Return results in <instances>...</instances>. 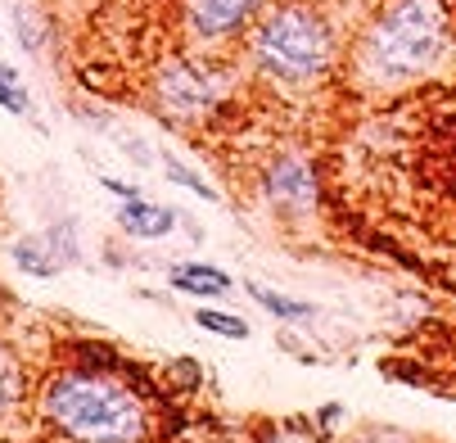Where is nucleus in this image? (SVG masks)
<instances>
[{
	"label": "nucleus",
	"instance_id": "obj_1",
	"mask_svg": "<svg viewBox=\"0 0 456 443\" xmlns=\"http://www.w3.org/2000/svg\"><path fill=\"white\" fill-rule=\"evenodd\" d=\"M452 45L443 0H388L357 41V73L370 86H407Z\"/></svg>",
	"mask_w": 456,
	"mask_h": 443
},
{
	"label": "nucleus",
	"instance_id": "obj_2",
	"mask_svg": "<svg viewBox=\"0 0 456 443\" xmlns=\"http://www.w3.org/2000/svg\"><path fill=\"white\" fill-rule=\"evenodd\" d=\"M45 421L77 443H136L145 434V403L95 371H63L41 394Z\"/></svg>",
	"mask_w": 456,
	"mask_h": 443
},
{
	"label": "nucleus",
	"instance_id": "obj_3",
	"mask_svg": "<svg viewBox=\"0 0 456 443\" xmlns=\"http://www.w3.org/2000/svg\"><path fill=\"white\" fill-rule=\"evenodd\" d=\"M335 59V41L325 19L303 5V0H289V5H276L253 32V63L257 73L281 82V86H312L330 73Z\"/></svg>",
	"mask_w": 456,
	"mask_h": 443
},
{
	"label": "nucleus",
	"instance_id": "obj_4",
	"mask_svg": "<svg viewBox=\"0 0 456 443\" xmlns=\"http://www.w3.org/2000/svg\"><path fill=\"white\" fill-rule=\"evenodd\" d=\"M226 91V78L217 73V63L200 59V54H181V59H167L159 63V73H154V100L167 118H204L213 113V104L222 100Z\"/></svg>",
	"mask_w": 456,
	"mask_h": 443
},
{
	"label": "nucleus",
	"instance_id": "obj_5",
	"mask_svg": "<svg viewBox=\"0 0 456 443\" xmlns=\"http://www.w3.org/2000/svg\"><path fill=\"white\" fill-rule=\"evenodd\" d=\"M263 0H185V32L200 45H222L244 32Z\"/></svg>",
	"mask_w": 456,
	"mask_h": 443
},
{
	"label": "nucleus",
	"instance_id": "obj_6",
	"mask_svg": "<svg viewBox=\"0 0 456 443\" xmlns=\"http://www.w3.org/2000/svg\"><path fill=\"white\" fill-rule=\"evenodd\" d=\"M122 231L136 235V240H159L176 226V209H163V204H145L141 195L136 200H122V213H118Z\"/></svg>",
	"mask_w": 456,
	"mask_h": 443
},
{
	"label": "nucleus",
	"instance_id": "obj_7",
	"mask_svg": "<svg viewBox=\"0 0 456 443\" xmlns=\"http://www.w3.org/2000/svg\"><path fill=\"white\" fill-rule=\"evenodd\" d=\"M172 290L194 294V299H217V294H231V276L204 263H181L172 267Z\"/></svg>",
	"mask_w": 456,
	"mask_h": 443
},
{
	"label": "nucleus",
	"instance_id": "obj_8",
	"mask_svg": "<svg viewBox=\"0 0 456 443\" xmlns=\"http://www.w3.org/2000/svg\"><path fill=\"white\" fill-rule=\"evenodd\" d=\"M267 195L272 200H289V204H307L312 200V172L298 159H281L267 172Z\"/></svg>",
	"mask_w": 456,
	"mask_h": 443
},
{
	"label": "nucleus",
	"instance_id": "obj_9",
	"mask_svg": "<svg viewBox=\"0 0 456 443\" xmlns=\"http://www.w3.org/2000/svg\"><path fill=\"white\" fill-rule=\"evenodd\" d=\"M14 267H23L28 276H54L59 272V258L50 249H41L37 240H19L14 244Z\"/></svg>",
	"mask_w": 456,
	"mask_h": 443
},
{
	"label": "nucleus",
	"instance_id": "obj_10",
	"mask_svg": "<svg viewBox=\"0 0 456 443\" xmlns=\"http://www.w3.org/2000/svg\"><path fill=\"white\" fill-rule=\"evenodd\" d=\"M194 322H200L204 331H213V335H226V340H248V322H240V316H231V312L200 308V312H194Z\"/></svg>",
	"mask_w": 456,
	"mask_h": 443
},
{
	"label": "nucleus",
	"instance_id": "obj_11",
	"mask_svg": "<svg viewBox=\"0 0 456 443\" xmlns=\"http://www.w3.org/2000/svg\"><path fill=\"white\" fill-rule=\"evenodd\" d=\"M248 294L263 303L267 312H276L281 322H294V316H307L312 308L307 303H298V299H285V294H276V290H267V285H248Z\"/></svg>",
	"mask_w": 456,
	"mask_h": 443
},
{
	"label": "nucleus",
	"instance_id": "obj_12",
	"mask_svg": "<svg viewBox=\"0 0 456 443\" xmlns=\"http://www.w3.org/2000/svg\"><path fill=\"white\" fill-rule=\"evenodd\" d=\"M0 109H10V113H28V109H32L28 86L19 82L14 69H5V63H0Z\"/></svg>",
	"mask_w": 456,
	"mask_h": 443
},
{
	"label": "nucleus",
	"instance_id": "obj_13",
	"mask_svg": "<svg viewBox=\"0 0 456 443\" xmlns=\"http://www.w3.org/2000/svg\"><path fill=\"white\" fill-rule=\"evenodd\" d=\"M163 172L176 181V185H185V190H194V195H200V200H217V190L208 185V181H200V176H194L181 159H172V154H163Z\"/></svg>",
	"mask_w": 456,
	"mask_h": 443
},
{
	"label": "nucleus",
	"instance_id": "obj_14",
	"mask_svg": "<svg viewBox=\"0 0 456 443\" xmlns=\"http://www.w3.org/2000/svg\"><path fill=\"white\" fill-rule=\"evenodd\" d=\"M19 398V362L10 357V349L0 344V412Z\"/></svg>",
	"mask_w": 456,
	"mask_h": 443
},
{
	"label": "nucleus",
	"instance_id": "obj_15",
	"mask_svg": "<svg viewBox=\"0 0 456 443\" xmlns=\"http://www.w3.org/2000/svg\"><path fill=\"white\" fill-rule=\"evenodd\" d=\"M104 190H113V195H122V200H136V185H122L113 176H104Z\"/></svg>",
	"mask_w": 456,
	"mask_h": 443
},
{
	"label": "nucleus",
	"instance_id": "obj_16",
	"mask_svg": "<svg viewBox=\"0 0 456 443\" xmlns=\"http://www.w3.org/2000/svg\"><path fill=\"white\" fill-rule=\"evenodd\" d=\"M362 443H407V439H398V434H366Z\"/></svg>",
	"mask_w": 456,
	"mask_h": 443
},
{
	"label": "nucleus",
	"instance_id": "obj_17",
	"mask_svg": "<svg viewBox=\"0 0 456 443\" xmlns=\"http://www.w3.org/2000/svg\"><path fill=\"white\" fill-rule=\"evenodd\" d=\"M276 443H298V439H289V434H285V439H276Z\"/></svg>",
	"mask_w": 456,
	"mask_h": 443
}]
</instances>
